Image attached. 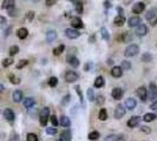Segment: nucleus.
<instances>
[{
  "instance_id": "e2e57ef3",
  "label": "nucleus",
  "mask_w": 157,
  "mask_h": 141,
  "mask_svg": "<svg viewBox=\"0 0 157 141\" xmlns=\"http://www.w3.org/2000/svg\"><path fill=\"white\" fill-rule=\"evenodd\" d=\"M57 141H61V139H59V140H57Z\"/></svg>"
},
{
  "instance_id": "20e7f679",
  "label": "nucleus",
  "mask_w": 157,
  "mask_h": 141,
  "mask_svg": "<svg viewBox=\"0 0 157 141\" xmlns=\"http://www.w3.org/2000/svg\"><path fill=\"white\" fill-rule=\"evenodd\" d=\"M145 18H146V20L150 23L151 26H155L157 24V15L155 14V11H149L146 13Z\"/></svg>"
},
{
  "instance_id": "4c0bfd02",
  "label": "nucleus",
  "mask_w": 157,
  "mask_h": 141,
  "mask_svg": "<svg viewBox=\"0 0 157 141\" xmlns=\"http://www.w3.org/2000/svg\"><path fill=\"white\" fill-rule=\"evenodd\" d=\"M27 65H28V60L23 59V60H20L19 64L17 65V68H18V70H21V68H24L25 66H27Z\"/></svg>"
},
{
  "instance_id": "c9c22d12",
  "label": "nucleus",
  "mask_w": 157,
  "mask_h": 141,
  "mask_svg": "<svg viewBox=\"0 0 157 141\" xmlns=\"http://www.w3.org/2000/svg\"><path fill=\"white\" fill-rule=\"evenodd\" d=\"M89 139H90V140H98V139H99V132H97V130L91 132V133L89 134Z\"/></svg>"
},
{
  "instance_id": "f257e3e1",
  "label": "nucleus",
  "mask_w": 157,
  "mask_h": 141,
  "mask_svg": "<svg viewBox=\"0 0 157 141\" xmlns=\"http://www.w3.org/2000/svg\"><path fill=\"white\" fill-rule=\"evenodd\" d=\"M50 117V108L48 107H44L40 113H39V121H40V125L41 126H46L47 125V120Z\"/></svg>"
},
{
  "instance_id": "4d7b16f0",
  "label": "nucleus",
  "mask_w": 157,
  "mask_h": 141,
  "mask_svg": "<svg viewBox=\"0 0 157 141\" xmlns=\"http://www.w3.org/2000/svg\"><path fill=\"white\" fill-rule=\"evenodd\" d=\"M151 109H154V111H157V100L155 102H152L151 104Z\"/></svg>"
},
{
  "instance_id": "37998d69",
  "label": "nucleus",
  "mask_w": 157,
  "mask_h": 141,
  "mask_svg": "<svg viewBox=\"0 0 157 141\" xmlns=\"http://www.w3.org/2000/svg\"><path fill=\"white\" fill-rule=\"evenodd\" d=\"M122 68L124 70H129L131 68V65L129 61H122Z\"/></svg>"
},
{
  "instance_id": "09e8293b",
  "label": "nucleus",
  "mask_w": 157,
  "mask_h": 141,
  "mask_svg": "<svg viewBox=\"0 0 157 141\" xmlns=\"http://www.w3.org/2000/svg\"><path fill=\"white\" fill-rule=\"evenodd\" d=\"M51 122H52V125H53L54 127H57L58 124H59V121H58V119H57L56 115H51Z\"/></svg>"
},
{
  "instance_id": "1a4fd4ad",
  "label": "nucleus",
  "mask_w": 157,
  "mask_h": 141,
  "mask_svg": "<svg viewBox=\"0 0 157 141\" xmlns=\"http://www.w3.org/2000/svg\"><path fill=\"white\" fill-rule=\"evenodd\" d=\"M137 95L139 96V99H141L142 101H145L146 98H148V89L145 88L144 86L138 87V89H137Z\"/></svg>"
},
{
  "instance_id": "aec40b11",
  "label": "nucleus",
  "mask_w": 157,
  "mask_h": 141,
  "mask_svg": "<svg viewBox=\"0 0 157 141\" xmlns=\"http://www.w3.org/2000/svg\"><path fill=\"white\" fill-rule=\"evenodd\" d=\"M21 100H23V92L19 91V89L14 91V93H13V101L14 102H20Z\"/></svg>"
},
{
  "instance_id": "a211bd4d",
  "label": "nucleus",
  "mask_w": 157,
  "mask_h": 141,
  "mask_svg": "<svg viewBox=\"0 0 157 141\" xmlns=\"http://www.w3.org/2000/svg\"><path fill=\"white\" fill-rule=\"evenodd\" d=\"M113 23H115V25H116V26L121 27V26H123V25L125 24V17H124L123 14H118V15L115 18Z\"/></svg>"
},
{
  "instance_id": "c03bdc74",
  "label": "nucleus",
  "mask_w": 157,
  "mask_h": 141,
  "mask_svg": "<svg viewBox=\"0 0 157 141\" xmlns=\"http://www.w3.org/2000/svg\"><path fill=\"white\" fill-rule=\"evenodd\" d=\"M61 138L65 141H70V139H71V133H70L69 130H66V132H64V133L61 134Z\"/></svg>"
},
{
  "instance_id": "f3484780",
  "label": "nucleus",
  "mask_w": 157,
  "mask_h": 141,
  "mask_svg": "<svg viewBox=\"0 0 157 141\" xmlns=\"http://www.w3.org/2000/svg\"><path fill=\"white\" fill-rule=\"evenodd\" d=\"M136 106H137V101H136L133 98H129V99H126V101H125V107H126L128 109L132 111V109L136 108Z\"/></svg>"
},
{
  "instance_id": "a19ab883",
  "label": "nucleus",
  "mask_w": 157,
  "mask_h": 141,
  "mask_svg": "<svg viewBox=\"0 0 157 141\" xmlns=\"http://www.w3.org/2000/svg\"><path fill=\"white\" fill-rule=\"evenodd\" d=\"M27 141H38V135H36L34 133H28L26 136Z\"/></svg>"
},
{
  "instance_id": "c85d7f7f",
  "label": "nucleus",
  "mask_w": 157,
  "mask_h": 141,
  "mask_svg": "<svg viewBox=\"0 0 157 141\" xmlns=\"http://www.w3.org/2000/svg\"><path fill=\"white\" fill-rule=\"evenodd\" d=\"M131 39H132V36H131V34H130L129 32H124V33L122 34L123 42H129V41H131Z\"/></svg>"
},
{
  "instance_id": "4468645a",
  "label": "nucleus",
  "mask_w": 157,
  "mask_h": 141,
  "mask_svg": "<svg viewBox=\"0 0 157 141\" xmlns=\"http://www.w3.org/2000/svg\"><path fill=\"white\" fill-rule=\"evenodd\" d=\"M149 96L151 98V99H156L157 98V86L154 83V82H150V85H149Z\"/></svg>"
},
{
  "instance_id": "2f4dec72",
  "label": "nucleus",
  "mask_w": 157,
  "mask_h": 141,
  "mask_svg": "<svg viewBox=\"0 0 157 141\" xmlns=\"http://www.w3.org/2000/svg\"><path fill=\"white\" fill-rule=\"evenodd\" d=\"M74 1V5H76V10L78 11V13H82L83 12V4L80 0H73Z\"/></svg>"
},
{
  "instance_id": "ddd939ff",
  "label": "nucleus",
  "mask_w": 157,
  "mask_h": 141,
  "mask_svg": "<svg viewBox=\"0 0 157 141\" xmlns=\"http://www.w3.org/2000/svg\"><path fill=\"white\" fill-rule=\"evenodd\" d=\"M145 10V4L144 2H137L132 6V12L136 14H139Z\"/></svg>"
},
{
  "instance_id": "423d86ee",
  "label": "nucleus",
  "mask_w": 157,
  "mask_h": 141,
  "mask_svg": "<svg viewBox=\"0 0 157 141\" xmlns=\"http://www.w3.org/2000/svg\"><path fill=\"white\" fill-rule=\"evenodd\" d=\"M4 118H5L8 122H13L14 119H15V114H14V112H13L11 108H6V109L4 111Z\"/></svg>"
},
{
  "instance_id": "dca6fc26",
  "label": "nucleus",
  "mask_w": 157,
  "mask_h": 141,
  "mask_svg": "<svg viewBox=\"0 0 157 141\" xmlns=\"http://www.w3.org/2000/svg\"><path fill=\"white\" fill-rule=\"evenodd\" d=\"M139 121H141V118L139 117H132L130 118L129 120H128V127H130V128H133V127H136L138 124H139Z\"/></svg>"
},
{
  "instance_id": "c756f323",
  "label": "nucleus",
  "mask_w": 157,
  "mask_h": 141,
  "mask_svg": "<svg viewBox=\"0 0 157 141\" xmlns=\"http://www.w3.org/2000/svg\"><path fill=\"white\" fill-rule=\"evenodd\" d=\"M64 49H65V46H64V45H61V46L56 47V48L53 49V54H54V55H61V53L64 52Z\"/></svg>"
},
{
  "instance_id": "58836bf2",
  "label": "nucleus",
  "mask_w": 157,
  "mask_h": 141,
  "mask_svg": "<svg viewBox=\"0 0 157 141\" xmlns=\"http://www.w3.org/2000/svg\"><path fill=\"white\" fill-rule=\"evenodd\" d=\"M48 85H50L51 87H56V86L58 85V79H57L56 77H51L50 80H48Z\"/></svg>"
},
{
  "instance_id": "052dcab7",
  "label": "nucleus",
  "mask_w": 157,
  "mask_h": 141,
  "mask_svg": "<svg viewBox=\"0 0 157 141\" xmlns=\"http://www.w3.org/2000/svg\"><path fill=\"white\" fill-rule=\"evenodd\" d=\"M105 7H106V8H109V7H110V4H109V1H105Z\"/></svg>"
},
{
  "instance_id": "a18cd8bd",
  "label": "nucleus",
  "mask_w": 157,
  "mask_h": 141,
  "mask_svg": "<svg viewBox=\"0 0 157 141\" xmlns=\"http://www.w3.org/2000/svg\"><path fill=\"white\" fill-rule=\"evenodd\" d=\"M46 133L50 134V135H53V134H57V127H47L46 128Z\"/></svg>"
},
{
  "instance_id": "9d476101",
  "label": "nucleus",
  "mask_w": 157,
  "mask_h": 141,
  "mask_svg": "<svg viewBox=\"0 0 157 141\" xmlns=\"http://www.w3.org/2000/svg\"><path fill=\"white\" fill-rule=\"evenodd\" d=\"M123 94H124V92H123V89H121V88H113L112 89V92H111V96L115 99V100H121L122 98H123Z\"/></svg>"
},
{
  "instance_id": "39448f33",
  "label": "nucleus",
  "mask_w": 157,
  "mask_h": 141,
  "mask_svg": "<svg viewBox=\"0 0 157 141\" xmlns=\"http://www.w3.org/2000/svg\"><path fill=\"white\" fill-rule=\"evenodd\" d=\"M65 35L69 38V39H77L80 33L77 31V28H67L66 31H65Z\"/></svg>"
},
{
  "instance_id": "3c124183",
  "label": "nucleus",
  "mask_w": 157,
  "mask_h": 141,
  "mask_svg": "<svg viewBox=\"0 0 157 141\" xmlns=\"http://www.w3.org/2000/svg\"><path fill=\"white\" fill-rule=\"evenodd\" d=\"M104 100H105V99H104V98H103L102 95H98V96L96 98V100H95V101H96L98 105H102V104L104 102Z\"/></svg>"
},
{
  "instance_id": "ea45409f",
  "label": "nucleus",
  "mask_w": 157,
  "mask_h": 141,
  "mask_svg": "<svg viewBox=\"0 0 157 141\" xmlns=\"http://www.w3.org/2000/svg\"><path fill=\"white\" fill-rule=\"evenodd\" d=\"M151 60H152V55L150 53H144L142 55V61H144V62H150Z\"/></svg>"
},
{
  "instance_id": "7ed1b4c3",
  "label": "nucleus",
  "mask_w": 157,
  "mask_h": 141,
  "mask_svg": "<svg viewBox=\"0 0 157 141\" xmlns=\"http://www.w3.org/2000/svg\"><path fill=\"white\" fill-rule=\"evenodd\" d=\"M78 79H79V75L76 72H73V70H67L65 73V81L69 82V83H72V82L77 81Z\"/></svg>"
},
{
  "instance_id": "e433bc0d",
  "label": "nucleus",
  "mask_w": 157,
  "mask_h": 141,
  "mask_svg": "<svg viewBox=\"0 0 157 141\" xmlns=\"http://www.w3.org/2000/svg\"><path fill=\"white\" fill-rule=\"evenodd\" d=\"M18 52H19V47L18 46H12V47H10V49H8V54H10L11 57L15 55Z\"/></svg>"
},
{
  "instance_id": "4be33fe9",
  "label": "nucleus",
  "mask_w": 157,
  "mask_h": 141,
  "mask_svg": "<svg viewBox=\"0 0 157 141\" xmlns=\"http://www.w3.org/2000/svg\"><path fill=\"white\" fill-rule=\"evenodd\" d=\"M17 35H18L19 39H25V38H27V35H28V31H27L25 27L19 28L18 32H17Z\"/></svg>"
},
{
  "instance_id": "f704fd0d",
  "label": "nucleus",
  "mask_w": 157,
  "mask_h": 141,
  "mask_svg": "<svg viewBox=\"0 0 157 141\" xmlns=\"http://www.w3.org/2000/svg\"><path fill=\"white\" fill-rule=\"evenodd\" d=\"M100 33H102V38H103V39L109 40L110 35H109V33H108V30H106L105 27H102V28H100Z\"/></svg>"
},
{
  "instance_id": "f8f14e48",
  "label": "nucleus",
  "mask_w": 157,
  "mask_h": 141,
  "mask_svg": "<svg viewBox=\"0 0 157 141\" xmlns=\"http://www.w3.org/2000/svg\"><path fill=\"white\" fill-rule=\"evenodd\" d=\"M71 25H72L73 28H83L84 27V24L82 21V19L80 18H78V17H76V18H72L71 19Z\"/></svg>"
},
{
  "instance_id": "bf43d9fd",
  "label": "nucleus",
  "mask_w": 157,
  "mask_h": 141,
  "mask_svg": "<svg viewBox=\"0 0 157 141\" xmlns=\"http://www.w3.org/2000/svg\"><path fill=\"white\" fill-rule=\"evenodd\" d=\"M118 141H125V138H124L123 135H119V136H118Z\"/></svg>"
},
{
  "instance_id": "a878e982",
  "label": "nucleus",
  "mask_w": 157,
  "mask_h": 141,
  "mask_svg": "<svg viewBox=\"0 0 157 141\" xmlns=\"http://www.w3.org/2000/svg\"><path fill=\"white\" fill-rule=\"evenodd\" d=\"M67 61H69V64H70L72 67H78V66H79V60L76 58V57H69V58H67Z\"/></svg>"
},
{
  "instance_id": "864d4df0",
  "label": "nucleus",
  "mask_w": 157,
  "mask_h": 141,
  "mask_svg": "<svg viewBox=\"0 0 157 141\" xmlns=\"http://www.w3.org/2000/svg\"><path fill=\"white\" fill-rule=\"evenodd\" d=\"M57 2V0H46V5L47 6H53Z\"/></svg>"
},
{
  "instance_id": "6e6d98bb",
  "label": "nucleus",
  "mask_w": 157,
  "mask_h": 141,
  "mask_svg": "<svg viewBox=\"0 0 157 141\" xmlns=\"http://www.w3.org/2000/svg\"><path fill=\"white\" fill-rule=\"evenodd\" d=\"M8 13H10V15H11V17H15V13H17V10H13V8H11V10L8 11Z\"/></svg>"
},
{
  "instance_id": "2eb2a0df",
  "label": "nucleus",
  "mask_w": 157,
  "mask_h": 141,
  "mask_svg": "<svg viewBox=\"0 0 157 141\" xmlns=\"http://www.w3.org/2000/svg\"><path fill=\"white\" fill-rule=\"evenodd\" d=\"M136 33H137V35H139V36H144V35L148 33V28H146V26L143 25V24L138 25V26L136 27Z\"/></svg>"
},
{
  "instance_id": "9b49d317",
  "label": "nucleus",
  "mask_w": 157,
  "mask_h": 141,
  "mask_svg": "<svg viewBox=\"0 0 157 141\" xmlns=\"http://www.w3.org/2000/svg\"><path fill=\"white\" fill-rule=\"evenodd\" d=\"M141 18L139 17H137V15H133L131 17L129 20H128V25L130 26V27H137L138 25H141Z\"/></svg>"
},
{
  "instance_id": "412c9836",
  "label": "nucleus",
  "mask_w": 157,
  "mask_h": 141,
  "mask_svg": "<svg viewBox=\"0 0 157 141\" xmlns=\"http://www.w3.org/2000/svg\"><path fill=\"white\" fill-rule=\"evenodd\" d=\"M61 125L63 127H65V128H69V127L71 126V121H70V119L67 117L63 115V117L61 118Z\"/></svg>"
},
{
  "instance_id": "f03ea898",
  "label": "nucleus",
  "mask_w": 157,
  "mask_h": 141,
  "mask_svg": "<svg viewBox=\"0 0 157 141\" xmlns=\"http://www.w3.org/2000/svg\"><path fill=\"white\" fill-rule=\"evenodd\" d=\"M138 52H139V47L137 46V45H135V44H131V45H129V46L125 48L124 55L126 58H132V57L138 54Z\"/></svg>"
},
{
  "instance_id": "5701e85b",
  "label": "nucleus",
  "mask_w": 157,
  "mask_h": 141,
  "mask_svg": "<svg viewBox=\"0 0 157 141\" xmlns=\"http://www.w3.org/2000/svg\"><path fill=\"white\" fill-rule=\"evenodd\" d=\"M36 104V101H34V99L33 98H26L24 100V106L25 108H31V107H33Z\"/></svg>"
},
{
  "instance_id": "6ab92c4d",
  "label": "nucleus",
  "mask_w": 157,
  "mask_h": 141,
  "mask_svg": "<svg viewBox=\"0 0 157 141\" xmlns=\"http://www.w3.org/2000/svg\"><path fill=\"white\" fill-rule=\"evenodd\" d=\"M4 10H7L10 11L11 8L14 7V0H4L2 1V6H1Z\"/></svg>"
},
{
  "instance_id": "473e14b6",
  "label": "nucleus",
  "mask_w": 157,
  "mask_h": 141,
  "mask_svg": "<svg viewBox=\"0 0 157 141\" xmlns=\"http://www.w3.org/2000/svg\"><path fill=\"white\" fill-rule=\"evenodd\" d=\"M86 94H87V99H89L90 101H95V100H96L95 93H93V89H92V88H89L87 92H86Z\"/></svg>"
},
{
  "instance_id": "b1692460",
  "label": "nucleus",
  "mask_w": 157,
  "mask_h": 141,
  "mask_svg": "<svg viewBox=\"0 0 157 141\" xmlns=\"http://www.w3.org/2000/svg\"><path fill=\"white\" fill-rule=\"evenodd\" d=\"M98 118H99L100 121H105V120H108V111H106L105 108H102V109L99 111Z\"/></svg>"
},
{
  "instance_id": "5fc2aeb1",
  "label": "nucleus",
  "mask_w": 157,
  "mask_h": 141,
  "mask_svg": "<svg viewBox=\"0 0 157 141\" xmlns=\"http://www.w3.org/2000/svg\"><path fill=\"white\" fill-rule=\"evenodd\" d=\"M142 130H143V132H146V133H150V132H151V129L149 128L148 126H142Z\"/></svg>"
},
{
  "instance_id": "bb28decb",
  "label": "nucleus",
  "mask_w": 157,
  "mask_h": 141,
  "mask_svg": "<svg viewBox=\"0 0 157 141\" xmlns=\"http://www.w3.org/2000/svg\"><path fill=\"white\" fill-rule=\"evenodd\" d=\"M56 38H57V33H56L54 31H50V32H47V34H46V40H47V42H52Z\"/></svg>"
},
{
  "instance_id": "393cba45",
  "label": "nucleus",
  "mask_w": 157,
  "mask_h": 141,
  "mask_svg": "<svg viewBox=\"0 0 157 141\" xmlns=\"http://www.w3.org/2000/svg\"><path fill=\"white\" fill-rule=\"evenodd\" d=\"M104 83H105V81H104V78H103L102 75L97 77L96 80H95V87H97V88H100V87H103V86H104Z\"/></svg>"
},
{
  "instance_id": "49530a36",
  "label": "nucleus",
  "mask_w": 157,
  "mask_h": 141,
  "mask_svg": "<svg viewBox=\"0 0 157 141\" xmlns=\"http://www.w3.org/2000/svg\"><path fill=\"white\" fill-rule=\"evenodd\" d=\"M104 141H118V136L111 134V135H108V136L104 139Z\"/></svg>"
},
{
  "instance_id": "7c9ffc66",
  "label": "nucleus",
  "mask_w": 157,
  "mask_h": 141,
  "mask_svg": "<svg viewBox=\"0 0 157 141\" xmlns=\"http://www.w3.org/2000/svg\"><path fill=\"white\" fill-rule=\"evenodd\" d=\"M8 79H10V81L12 82L13 85H19V83H20V79L17 78L14 74H10V75H8Z\"/></svg>"
},
{
  "instance_id": "72a5a7b5",
  "label": "nucleus",
  "mask_w": 157,
  "mask_h": 141,
  "mask_svg": "<svg viewBox=\"0 0 157 141\" xmlns=\"http://www.w3.org/2000/svg\"><path fill=\"white\" fill-rule=\"evenodd\" d=\"M76 92L78 93V95H79V99H80V102H82V105L83 106H85V104H84V96H83V93H82V91H80V87L79 86H76Z\"/></svg>"
},
{
  "instance_id": "6e6552de",
  "label": "nucleus",
  "mask_w": 157,
  "mask_h": 141,
  "mask_svg": "<svg viewBox=\"0 0 157 141\" xmlns=\"http://www.w3.org/2000/svg\"><path fill=\"white\" fill-rule=\"evenodd\" d=\"M123 70H124L122 68V66H113L111 68V75L113 78H121L123 75Z\"/></svg>"
},
{
  "instance_id": "603ef678",
  "label": "nucleus",
  "mask_w": 157,
  "mask_h": 141,
  "mask_svg": "<svg viewBox=\"0 0 157 141\" xmlns=\"http://www.w3.org/2000/svg\"><path fill=\"white\" fill-rule=\"evenodd\" d=\"M8 141H20V136H19L18 134H13Z\"/></svg>"
},
{
  "instance_id": "79ce46f5",
  "label": "nucleus",
  "mask_w": 157,
  "mask_h": 141,
  "mask_svg": "<svg viewBox=\"0 0 157 141\" xmlns=\"http://www.w3.org/2000/svg\"><path fill=\"white\" fill-rule=\"evenodd\" d=\"M12 64H13L12 58H6V59H4V61H2V66H4V67H8V66H11Z\"/></svg>"
},
{
  "instance_id": "cd10ccee",
  "label": "nucleus",
  "mask_w": 157,
  "mask_h": 141,
  "mask_svg": "<svg viewBox=\"0 0 157 141\" xmlns=\"http://www.w3.org/2000/svg\"><path fill=\"white\" fill-rule=\"evenodd\" d=\"M156 119V114L154 113H146L144 117H143V120L145 122H150V121H154Z\"/></svg>"
},
{
  "instance_id": "13d9d810",
  "label": "nucleus",
  "mask_w": 157,
  "mask_h": 141,
  "mask_svg": "<svg viewBox=\"0 0 157 141\" xmlns=\"http://www.w3.org/2000/svg\"><path fill=\"white\" fill-rule=\"evenodd\" d=\"M90 67H91V62H89V64H86L84 66V70H90Z\"/></svg>"
},
{
  "instance_id": "0eeeda50",
  "label": "nucleus",
  "mask_w": 157,
  "mask_h": 141,
  "mask_svg": "<svg viewBox=\"0 0 157 141\" xmlns=\"http://www.w3.org/2000/svg\"><path fill=\"white\" fill-rule=\"evenodd\" d=\"M125 108L123 107V105H117V107L115 108V118L116 119H121V118H123L124 115H125Z\"/></svg>"
},
{
  "instance_id": "de8ad7c7",
  "label": "nucleus",
  "mask_w": 157,
  "mask_h": 141,
  "mask_svg": "<svg viewBox=\"0 0 157 141\" xmlns=\"http://www.w3.org/2000/svg\"><path fill=\"white\" fill-rule=\"evenodd\" d=\"M33 18H34V12L33 11H30L26 13V19H27L28 21H32Z\"/></svg>"
},
{
  "instance_id": "680f3d73",
  "label": "nucleus",
  "mask_w": 157,
  "mask_h": 141,
  "mask_svg": "<svg viewBox=\"0 0 157 141\" xmlns=\"http://www.w3.org/2000/svg\"><path fill=\"white\" fill-rule=\"evenodd\" d=\"M0 19H1V23H2V24H5V21H6V20H5V18H4V17H1Z\"/></svg>"
},
{
  "instance_id": "8fccbe9b",
  "label": "nucleus",
  "mask_w": 157,
  "mask_h": 141,
  "mask_svg": "<svg viewBox=\"0 0 157 141\" xmlns=\"http://www.w3.org/2000/svg\"><path fill=\"white\" fill-rule=\"evenodd\" d=\"M70 98H71V96H70V94H67V95H65V96L63 98V101H61V104H63V105H64V106H65V105H67V104L70 102Z\"/></svg>"
}]
</instances>
